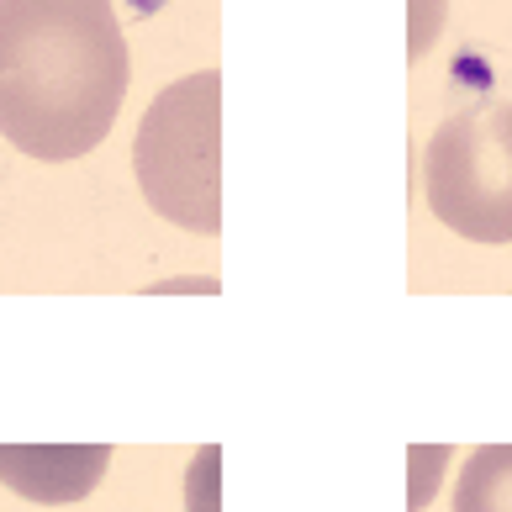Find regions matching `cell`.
I'll return each mask as SVG.
<instances>
[{"label": "cell", "mask_w": 512, "mask_h": 512, "mask_svg": "<svg viewBox=\"0 0 512 512\" xmlns=\"http://www.w3.org/2000/svg\"><path fill=\"white\" fill-rule=\"evenodd\" d=\"M127 74L111 0H0V138L11 148L48 164L101 148Z\"/></svg>", "instance_id": "6da1fadb"}, {"label": "cell", "mask_w": 512, "mask_h": 512, "mask_svg": "<svg viewBox=\"0 0 512 512\" xmlns=\"http://www.w3.org/2000/svg\"><path fill=\"white\" fill-rule=\"evenodd\" d=\"M132 175L164 222L222 233V74L196 69L148 101L132 138Z\"/></svg>", "instance_id": "7a4b0ae2"}, {"label": "cell", "mask_w": 512, "mask_h": 512, "mask_svg": "<svg viewBox=\"0 0 512 512\" xmlns=\"http://www.w3.org/2000/svg\"><path fill=\"white\" fill-rule=\"evenodd\" d=\"M423 201L470 243H512V101L486 96L433 127L423 148Z\"/></svg>", "instance_id": "3957f363"}, {"label": "cell", "mask_w": 512, "mask_h": 512, "mask_svg": "<svg viewBox=\"0 0 512 512\" xmlns=\"http://www.w3.org/2000/svg\"><path fill=\"white\" fill-rule=\"evenodd\" d=\"M111 465L106 444H11L0 449V486L22 491L27 502H80L101 486Z\"/></svg>", "instance_id": "277c9868"}, {"label": "cell", "mask_w": 512, "mask_h": 512, "mask_svg": "<svg viewBox=\"0 0 512 512\" xmlns=\"http://www.w3.org/2000/svg\"><path fill=\"white\" fill-rule=\"evenodd\" d=\"M454 512H512V444H486L465 460Z\"/></svg>", "instance_id": "5b68a950"}, {"label": "cell", "mask_w": 512, "mask_h": 512, "mask_svg": "<svg viewBox=\"0 0 512 512\" xmlns=\"http://www.w3.org/2000/svg\"><path fill=\"white\" fill-rule=\"evenodd\" d=\"M217 470H222L217 449H201L191 460V476H185V512H217Z\"/></svg>", "instance_id": "8992f818"}, {"label": "cell", "mask_w": 512, "mask_h": 512, "mask_svg": "<svg viewBox=\"0 0 512 512\" xmlns=\"http://www.w3.org/2000/svg\"><path fill=\"white\" fill-rule=\"evenodd\" d=\"M449 0H412V32H407V59H423V53L439 43Z\"/></svg>", "instance_id": "52a82bcc"}, {"label": "cell", "mask_w": 512, "mask_h": 512, "mask_svg": "<svg viewBox=\"0 0 512 512\" xmlns=\"http://www.w3.org/2000/svg\"><path fill=\"white\" fill-rule=\"evenodd\" d=\"M444 460H449V449H412V497H407V507L417 512L423 502H433V491H439V470H444Z\"/></svg>", "instance_id": "ba28073f"}]
</instances>
